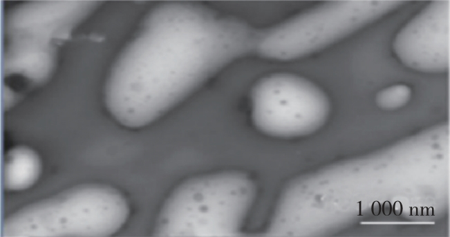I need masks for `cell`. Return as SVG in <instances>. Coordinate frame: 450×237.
Masks as SVG:
<instances>
[{
	"mask_svg": "<svg viewBox=\"0 0 450 237\" xmlns=\"http://www.w3.org/2000/svg\"><path fill=\"white\" fill-rule=\"evenodd\" d=\"M399 0L331 1L257 31L254 53L292 60L317 52L400 8Z\"/></svg>",
	"mask_w": 450,
	"mask_h": 237,
	"instance_id": "cell-4",
	"label": "cell"
},
{
	"mask_svg": "<svg viewBox=\"0 0 450 237\" xmlns=\"http://www.w3.org/2000/svg\"><path fill=\"white\" fill-rule=\"evenodd\" d=\"M393 50L409 68L444 73L449 68L450 1L429 3L397 34Z\"/></svg>",
	"mask_w": 450,
	"mask_h": 237,
	"instance_id": "cell-7",
	"label": "cell"
},
{
	"mask_svg": "<svg viewBox=\"0 0 450 237\" xmlns=\"http://www.w3.org/2000/svg\"><path fill=\"white\" fill-rule=\"evenodd\" d=\"M381 211V205L378 202H375L372 206V212L374 215H378Z\"/></svg>",
	"mask_w": 450,
	"mask_h": 237,
	"instance_id": "cell-12",
	"label": "cell"
},
{
	"mask_svg": "<svg viewBox=\"0 0 450 237\" xmlns=\"http://www.w3.org/2000/svg\"><path fill=\"white\" fill-rule=\"evenodd\" d=\"M382 209H383V213L385 215H387V216L389 215L391 213V211H392V207H391V203L389 202H388V201L384 202Z\"/></svg>",
	"mask_w": 450,
	"mask_h": 237,
	"instance_id": "cell-11",
	"label": "cell"
},
{
	"mask_svg": "<svg viewBox=\"0 0 450 237\" xmlns=\"http://www.w3.org/2000/svg\"><path fill=\"white\" fill-rule=\"evenodd\" d=\"M41 171V160L36 152L25 146L13 148L4 160V187L10 191L28 189L36 182Z\"/></svg>",
	"mask_w": 450,
	"mask_h": 237,
	"instance_id": "cell-8",
	"label": "cell"
},
{
	"mask_svg": "<svg viewBox=\"0 0 450 237\" xmlns=\"http://www.w3.org/2000/svg\"><path fill=\"white\" fill-rule=\"evenodd\" d=\"M257 31L189 3L156 8L109 75L106 104L122 125L150 124L234 60L254 53Z\"/></svg>",
	"mask_w": 450,
	"mask_h": 237,
	"instance_id": "cell-1",
	"label": "cell"
},
{
	"mask_svg": "<svg viewBox=\"0 0 450 237\" xmlns=\"http://www.w3.org/2000/svg\"><path fill=\"white\" fill-rule=\"evenodd\" d=\"M129 213L125 198L104 185H84L38 201L3 222V237L108 236Z\"/></svg>",
	"mask_w": 450,
	"mask_h": 237,
	"instance_id": "cell-3",
	"label": "cell"
},
{
	"mask_svg": "<svg viewBox=\"0 0 450 237\" xmlns=\"http://www.w3.org/2000/svg\"><path fill=\"white\" fill-rule=\"evenodd\" d=\"M411 91L406 85H395L381 91L377 96V103L384 109L400 108L406 104Z\"/></svg>",
	"mask_w": 450,
	"mask_h": 237,
	"instance_id": "cell-9",
	"label": "cell"
},
{
	"mask_svg": "<svg viewBox=\"0 0 450 237\" xmlns=\"http://www.w3.org/2000/svg\"><path fill=\"white\" fill-rule=\"evenodd\" d=\"M253 181L239 172L196 177L178 187L159 215L158 236H235L254 202Z\"/></svg>",
	"mask_w": 450,
	"mask_h": 237,
	"instance_id": "cell-2",
	"label": "cell"
},
{
	"mask_svg": "<svg viewBox=\"0 0 450 237\" xmlns=\"http://www.w3.org/2000/svg\"><path fill=\"white\" fill-rule=\"evenodd\" d=\"M95 1H37L14 10L6 23V76L32 84L46 80L55 60L57 44L96 6Z\"/></svg>",
	"mask_w": 450,
	"mask_h": 237,
	"instance_id": "cell-5",
	"label": "cell"
},
{
	"mask_svg": "<svg viewBox=\"0 0 450 237\" xmlns=\"http://www.w3.org/2000/svg\"><path fill=\"white\" fill-rule=\"evenodd\" d=\"M329 104L324 93L308 80L279 73L259 80L252 92V115L263 133L290 138L309 134L326 121Z\"/></svg>",
	"mask_w": 450,
	"mask_h": 237,
	"instance_id": "cell-6",
	"label": "cell"
},
{
	"mask_svg": "<svg viewBox=\"0 0 450 237\" xmlns=\"http://www.w3.org/2000/svg\"><path fill=\"white\" fill-rule=\"evenodd\" d=\"M393 212L395 215H400L402 212V205L400 202H395L393 206Z\"/></svg>",
	"mask_w": 450,
	"mask_h": 237,
	"instance_id": "cell-10",
	"label": "cell"
}]
</instances>
